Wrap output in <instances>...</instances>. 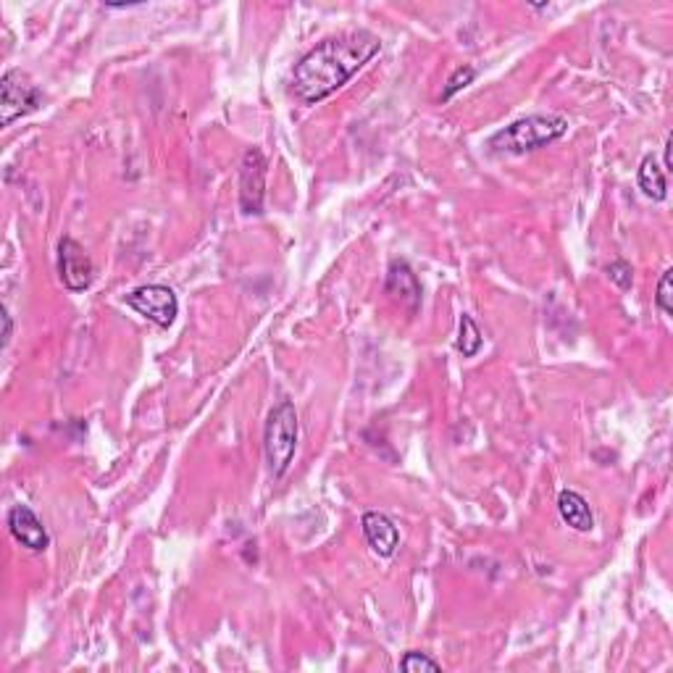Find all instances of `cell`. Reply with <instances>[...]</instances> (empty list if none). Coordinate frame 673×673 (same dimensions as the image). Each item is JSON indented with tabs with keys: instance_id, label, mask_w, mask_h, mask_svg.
I'll return each mask as SVG.
<instances>
[{
	"instance_id": "cell-14",
	"label": "cell",
	"mask_w": 673,
	"mask_h": 673,
	"mask_svg": "<svg viewBox=\"0 0 673 673\" xmlns=\"http://www.w3.org/2000/svg\"><path fill=\"white\" fill-rule=\"evenodd\" d=\"M474 79H476V69H474V66H468V64L458 66V69H455L453 74H450V79H447L445 90H442V100H445V103H447V100L453 98L455 93H461L463 87L471 85Z\"/></svg>"
},
{
	"instance_id": "cell-17",
	"label": "cell",
	"mask_w": 673,
	"mask_h": 673,
	"mask_svg": "<svg viewBox=\"0 0 673 673\" xmlns=\"http://www.w3.org/2000/svg\"><path fill=\"white\" fill-rule=\"evenodd\" d=\"M608 277L610 282H616L621 290H629L631 282H634V271H631V266L626 261H613L608 266Z\"/></svg>"
},
{
	"instance_id": "cell-4",
	"label": "cell",
	"mask_w": 673,
	"mask_h": 673,
	"mask_svg": "<svg viewBox=\"0 0 673 673\" xmlns=\"http://www.w3.org/2000/svg\"><path fill=\"white\" fill-rule=\"evenodd\" d=\"M43 103V93L22 69H8L0 79V127L32 114Z\"/></svg>"
},
{
	"instance_id": "cell-7",
	"label": "cell",
	"mask_w": 673,
	"mask_h": 673,
	"mask_svg": "<svg viewBox=\"0 0 673 673\" xmlns=\"http://www.w3.org/2000/svg\"><path fill=\"white\" fill-rule=\"evenodd\" d=\"M266 171L269 163L258 148H250L240 166V208L248 216H261L266 195Z\"/></svg>"
},
{
	"instance_id": "cell-6",
	"label": "cell",
	"mask_w": 673,
	"mask_h": 673,
	"mask_svg": "<svg viewBox=\"0 0 673 673\" xmlns=\"http://www.w3.org/2000/svg\"><path fill=\"white\" fill-rule=\"evenodd\" d=\"M58 274L69 292H85L95 279V266L87 250L74 237L58 242Z\"/></svg>"
},
{
	"instance_id": "cell-1",
	"label": "cell",
	"mask_w": 673,
	"mask_h": 673,
	"mask_svg": "<svg viewBox=\"0 0 673 673\" xmlns=\"http://www.w3.org/2000/svg\"><path fill=\"white\" fill-rule=\"evenodd\" d=\"M379 50H382V40L369 29L329 37L298 61L292 71V95L305 106L329 98L340 87L348 85L350 77L369 64Z\"/></svg>"
},
{
	"instance_id": "cell-8",
	"label": "cell",
	"mask_w": 673,
	"mask_h": 673,
	"mask_svg": "<svg viewBox=\"0 0 673 673\" xmlns=\"http://www.w3.org/2000/svg\"><path fill=\"white\" fill-rule=\"evenodd\" d=\"M8 529L14 534V539L22 547L32 550V553H43L50 545V537L45 532L43 521L37 518V513L29 505H14L8 513Z\"/></svg>"
},
{
	"instance_id": "cell-5",
	"label": "cell",
	"mask_w": 673,
	"mask_h": 673,
	"mask_svg": "<svg viewBox=\"0 0 673 673\" xmlns=\"http://www.w3.org/2000/svg\"><path fill=\"white\" fill-rule=\"evenodd\" d=\"M129 308H135L140 316L153 321L161 329H169L179 313V300L171 287L166 284H142L124 298Z\"/></svg>"
},
{
	"instance_id": "cell-3",
	"label": "cell",
	"mask_w": 673,
	"mask_h": 673,
	"mask_svg": "<svg viewBox=\"0 0 673 673\" xmlns=\"http://www.w3.org/2000/svg\"><path fill=\"white\" fill-rule=\"evenodd\" d=\"M263 447H266L271 474L277 479L287 474L298 447V411L290 400H282L271 408L266 432H263Z\"/></svg>"
},
{
	"instance_id": "cell-2",
	"label": "cell",
	"mask_w": 673,
	"mask_h": 673,
	"mask_svg": "<svg viewBox=\"0 0 673 673\" xmlns=\"http://www.w3.org/2000/svg\"><path fill=\"white\" fill-rule=\"evenodd\" d=\"M566 132L568 121L563 116L534 114L495 132L487 145L492 148V153H500V156H524V153H532V150L560 140Z\"/></svg>"
},
{
	"instance_id": "cell-11",
	"label": "cell",
	"mask_w": 673,
	"mask_h": 673,
	"mask_svg": "<svg viewBox=\"0 0 673 673\" xmlns=\"http://www.w3.org/2000/svg\"><path fill=\"white\" fill-rule=\"evenodd\" d=\"M558 513H560V518H563V521L574 529V532L587 534L595 529V516H592V508H589L587 500H584L579 492H574V489H563V492H560Z\"/></svg>"
},
{
	"instance_id": "cell-19",
	"label": "cell",
	"mask_w": 673,
	"mask_h": 673,
	"mask_svg": "<svg viewBox=\"0 0 673 673\" xmlns=\"http://www.w3.org/2000/svg\"><path fill=\"white\" fill-rule=\"evenodd\" d=\"M671 148H673V140H671V135H668L666 137V145H663V171H673Z\"/></svg>"
},
{
	"instance_id": "cell-15",
	"label": "cell",
	"mask_w": 673,
	"mask_h": 673,
	"mask_svg": "<svg viewBox=\"0 0 673 673\" xmlns=\"http://www.w3.org/2000/svg\"><path fill=\"white\" fill-rule=\"evenodd\" d=\"M400 668L405 673H421V671H442V666L434 658H429L426 652H405L400 660Z\"/></svg>"
},
{
	"instance_id": "cell-18",
	"label": "cell",
	"mask_w": 673,
	"mask_h": 673,
	"mask_svg": "<svg viewBox=\"0 0 673 673\" xmlns=\"http://www.w3.org/2000/svg\"><path fill=\"white\" fill-rule=\"evenodd\" d=\"M11 337H14V319H11L8 308H3V348H8Z\"/></svg>"
},
{
	"instance_id": "cell-9",
	"label": "cell",
	"mask_w": 673,
	"mask_h": 673,
	"mask_svg": "<svg viewBox=\"0 0 673 673\" xmlns=\"http://www.w3.org/2000/svg\"><path fill=\"white\" fill-rule=\"evenodd\" d=\"M361 526L366 539H369L371 550H374L379 558H390V555H395L397 545H400V532H397V526L392 524L390 518L379 511H369L363 513Z\"/></svg>"
},
{
	"instance_id": "cell-16",
	"label": "cell",
	"mask_w": 673,
	"mask_h": 673,
	"mask_svg": "<svg viewBox=\"0 0 673 673\" xmlns=\"http://www.w3.org/2000/svg\"><path fill=\"white\" fill-rule=\"evenodd\" d=\"M671 282H673V269L663 271V277L658 282V295H655V303L666 316H673V300H671Z\"/></svg>"
},
{
	"instance_id": "cell-13",
	"label": "cell",
	"mask_w": 673,
	"mask_h": 673,
	"mask_svg": "<svg viewBox=\"0 0 673 673\" xmlns=\"http://www.w3.org/2000/svg\"><path fill=\"white\" fill-rule=\"evenodd\" d=\"M458 350L463 353V358H474L482 350V332L468 313H463L461 324H458Z\"/></svg>"
},
{
	"instance_id": "cell-12",
	"label": "cell",
	"mask_w": 673,
	"mask_h": 673,
	"mask_svg": "<svg viewBox=\"0 0 673 673\" xmlns=\"http://www.w3.org/2000/svg\"><path fill=\"white\" fill-rule=\"evenodd\" d=\"M637 182H639V190L645 192L650 200H666V195H668L666 171L660 169L658 158L655 156L642 158L639 171H637Z\"/></svg>"
},
{
	"instance_id": "cell-10",
	"label": "cell",
	"mask_w": 673,
	"mask_h": 673,
	"mask_svg": "<svg viewBox=\"0 0 673 673\" xmlns=\"http://www.w3.org/2000/svg\"><path fill=\"white\" fill-rule=\"evenodd\" d=\"M387 295L397 298L403 305H408V311L416 313L421 305V284H418L416 274L405 261H392L390 271H387Z\"/></svg>"
}]
</instances>
